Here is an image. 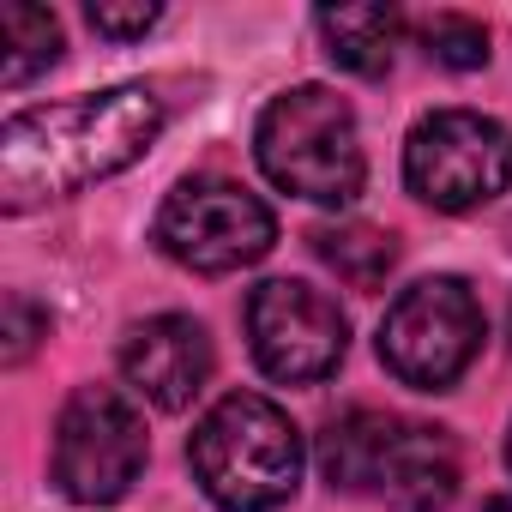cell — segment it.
<instances>
[{
	"label": "cell",
	"mask_w": 512,
	"mask_h": 512,
	"mask_svg": "<svg viewBox=\"0 0 512 512\" xmlns=\"http://www.w3.org/2000/svg\"><path fill=\"white\" fill-rule=\"evenodd\" d=\"M247 344H253V362L272 380L308 386L344 362L350 320L326 290H314L302 278H272L247 296Z\"/></svg>",
	"instance_id": "9c48e42d"
},
{
	"label": "cell",
	"mask_w": 512,
	"mask_h": 512,
	"mask_svg": "<svg viewBox=\"0 0 512 512\" xmlns=\"http://www.w3.org/2000/svg\"><path fill=\"white\" fill-rule=\"evenodd\" d=\"M187 464L223 512H278L302 482V434L272 398L229 392L193 428Z\"/></svg>",
	"instance_id": "3957f363"
},
{
	"label": "cell",
	"mask_w": 512,
	"mask_h": 512,
	"mask_svg": "<svg viewBox=\"0 0 512 512\" xmlns=\"http://www.w3.org/2000/svg\"><path fill=\"white\" fill-rule=\"evenodd\" d=\"M506 338H512V308H506Z\"/></svg>",
	"instance_id": "ac0fdd59"
},
{
	"label": "cell",
	"mask_w": 512,
	"mask_h": 512,
	"mask_svg": "<svg viewBox=\"0 0 512 512\" xmlns=\"http://www.w3.org/2000/svg\"><path fill=\"white\" fill-rule=\"evenodd\" d=\"M157 133H163V103L145 85H115L103 97L25 109L0 133V205L31 211L91 181H109L127 163H139Z\"/></svg>",
	"instance_id": "6da1fadb"
},
{
	"label": "cell",
	"mask_w": 512,
	"mask_h": 512,
	"mask_svg": "<svg viewBox=\"0 0 512 512\" xmlns=\"http://www.w3.org/2000/svg\"><path fill=\"white\" fill-rule=\"evenodd\" d=\"M320 470L344 494H374L398 512H440L458 494V446L434 422L350 410L320 434Z\"/></svg>",
	"instance_id": "7a4b0ae2"
},
{
	"label": "cell",
	"mask_w": 512,
	"mask_h": 512,
	"mask_svg": "<svg viewBox=\"0 0 512 512\" xmlns=\"http://www.w3.org/2000/svg\"><path fill=\"white\" fill-rule=\"evenodd\" d=\"M272 241H278V217L266 211V199L223 175H187L157 211V247L175 266L205 278L266 260Z\"/></svg>",
	"instance_id": "5b68a950"
},
{
	"label": "cell",
	"mask_w": 512,
	"mask_h": 512,
	"mask_svg": "<svg viewBox=\"0 0 512 512\" xmlns=\"http://www.w3.org/2000/svg\"><path fill=\"white\" fill-rule=\"evenodd\" d=\"M422 43H428V55H434L440 67H452V73H470V67L488 61V31H482L476 19H464V13H434V19H422Z\"/></svg>",
	"instance_id": "5bb4252c"
},
{
	"label": "cell",
	"mask_w": 512,
	"mask_h": 512,
	"mask_svg": "<svg viewBox=\"0 0 512 512\" xmlns=\"http://www.w3.org/2000/svg\"><path fill=\"white\" fill-rule=\"evenodd\" d=\"M482 512H512V500H488V506H482Z\"/></svg>",
	"instance_id": "e0dca14e"
},
{
	"label": "cell",
	"mask_w": 512,
	"mask_h": 512,
	"mask_svg": "<svg viewBox=\"0 0 512 512\" xmlns=\"http://www.w3.org/2000/svg\"><path fill=\"white\" fill-rule=\"evenodd\" d=\"M314 31L344 73L380 79L404 37V13L398 7H326V13H314Z\"/></svg>",
	"instance_id": "8fae6325"
},
{
	"label": "cell",
	"mask_w": 512,
	"mask_h": 512,
	"mask_svg": "<svg viewBox=\"0 0 512 512\" xmlns=\"http://www.w3.org/2000/svg\"><path fill=\"white\" fill-rule=\"evenodd\" d=\"M314 253L350 284V290H380L398 266V241L374 223H338L314 235Z\"/></svg>",
	"instance_id": "4fadbf2b"
},
{
	"label": "cell",
	"mask_w": 512,
	"mask_h": 512,
	"mask_svg": "<svg viewBox=\"0 0 512 512\" xmlns=\"http://www.w3.org/2000/svg\"><path fill=\"white\" fill-rule=\"evenodd\" d=\"M260 169L284 187L302 193L314 205H350L368 181V157H362V133H356V109L326 91V85H296L284 91L253 133Z\"/></svg>",
	"instance_id": "277c9868"
},
{
	"label": "cell",
	"mask_w": 512,
	"mask_h": 512,
	"mask_svg": "<svg viewBox=\"0 0 512 512\" xmlns=\"http://www.w3.org/2000/svg\"><path fill=\"white\" fill-rule=\"evenodd\" d=\"M404 181L434 211H470L512 187V127L476 109L422 115L404 139Z\"/></svg>",
	"instance_id": "52a82bcc"
},
{
	"label": "cell",
	"mask_w": 512,
	"mask_h": 512,
	"mask_svg": "<svg viewBox=\"0 0 512 512\" xmlns=\"http://www.w3.org/2000/svg\"><path fill=\"white\" fill-rule=\"evenodd\" d=\"M506 464H512V434H506Z\"/></svg>",
	"instance_id": "d6986e66"
},
{
	"label": "cell",
	"mask_w": 512,
	"mask_h": 512,
	"mask_svg": "<svg viewBox=\"0 0 512 512\" xmlns=\"http://www.w3.org/2000/svg\"><path fill=\"white\" fill-rule=\"evenodd\" d=\"M121 374H127V386H133L145 404H157V410H187V404L205 392V380H211V338H205V326L187 320V314H157V320H145V326L127 332V344H121Z\"/></svg>",
	"instance_id": "30bf717a"
},
{
	"label": "cell",
	"mask_w": 512,
	"mask_h": 512,
	"mask_svg": "<svg viewBox=\"0 0 512 512\" xmlns=\"http://www.w3.org/2000/svg\"><path fill=\"white\" fill-rule=\"evenodd\" d=\"M55 61H61V19L31 7V0H7L0 7V79L31 85Z\"/></svg>",
	"instance_id": "7c38bea8"
},
{
	"label": "cell",
	"mask_w": 512,
	"mask_h": 512,
	"mask_svg": "<svg viewBox=\"0 0 512 512\" xmlns=\"http://www.w3.org/2000/svg\"><path fill=\"white\" fill-rule=\"evenodd\" d=\"M7 320H13V326H7V368H19V362L37 350V332H49V320H43L25 296H7Z\"/></svg>",
	"instance_id": "2e32d148"
},
{
	"label": "cell",
	"mask_w": 512,
	"mask_h": 512,
	"mask_svg": "<svg viewBox=\"0 0 512 512\" xmlns=\"http://www.w3.org/2000/svg\"><path fill=\"white\" fill-rule=\"evenodd\" d=\"M85 19H91V31H103V37H145V31L163 19V7H109V0H97Z\"/></svg>",
	"instance_id": "9a60e30c"
},
{
	"label": "cell",
	"mask_w": 512,
	"mask_h": 512,
	"mask_svg": "<svg viewBox=\"0 0 512 512\" xmlns=\"http://www.w3.org/2000/svg\"><path fill=\"white\" fill-rule=\"evenodd\" d=\"M145 470V416L115 386H79L55 422V488L79 506H115Z\"/></svg>",
	"instance_id": "ba28073f"
},
{
	"label": "cell",
	"mask_w": 512,
	"mask_h": 512,
	"mask_svg": "<svg viewBox=\"0 0 512 512\" xmlns=\"http://www.w3.org/2000/svg\"><path fill=\"white\" fill-rule=\"evenodd\" d=\"M482 338H488V320H482L476 290L464 278H428L386 308L380 362L392 380H404L416 392H446L476 362Z\"/></svg>",
	"instance_id": "8992f818"
}]
</instances>
